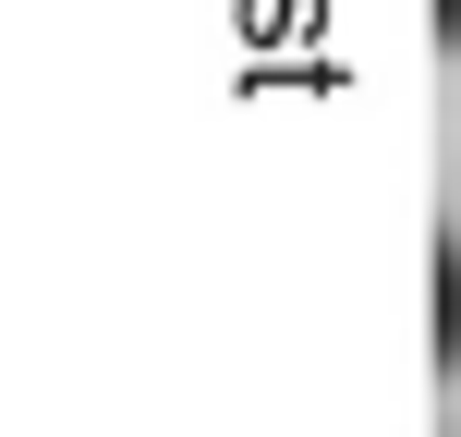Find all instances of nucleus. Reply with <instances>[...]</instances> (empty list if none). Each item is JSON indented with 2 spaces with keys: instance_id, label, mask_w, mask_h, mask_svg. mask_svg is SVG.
<instances>
[{
  "instance_id": "2",
  "label": "nucleus",
  "mask_w": 461,
  "mask_h": 437,
  "mask_svg": "<svg viewBox=\"0 0 461 437\" xmlns=\"http://www.w3.org/2000/svg\"><path fill=\"white\" fill-rule=\"evenodd\" d=\"M438 49H461V0H438Z\"/></svg>"
},
{
  "instance_id": "1",
  "label": "nucleus",
  "mask_w": 461,
  "mask_h": 437,
  "mask_svg": "<svg viewBox=\"0 0 461 437\" xmlns=\"http://www.w3.org/2000/svg\"><path fill=\"white\" fill-rule=\"evenodd\" d=\"M438 377H461V243L438 255Z\"/></svg>"
}]
</instances>
